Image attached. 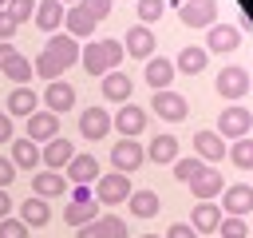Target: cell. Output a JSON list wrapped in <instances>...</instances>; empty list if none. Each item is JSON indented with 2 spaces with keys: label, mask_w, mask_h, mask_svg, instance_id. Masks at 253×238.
<instances>
[{
  "label": "cell",
  "mask_w": 253,
  "mask_h": 238,
  "mask_svg": "<svg viewBox=\"0 0 253 238\" xmlns=\"http://www.w3.org/2000/svg\"><path fill=\"white\" fill-rule=\"evenodd\" d=\"M123 56H126L123 40H99V44H87L79 52V63L87 67V75H107V71H119Z\"/></svg>",
  "instance_id": "1"
},
{
  "label": "cell",
  "mask_w": 253,
  "mask_h": 238,
  "mask_svg": "<svg viewBox=\"0 0 253 238\" xmlns=\"http://www.w3.org/2000/svg\"><path fill=\"white\" fill-rule=\"evenodd\" d=\"M95 198L103 202V206H119V202H126L130 198V175H99L95 178Z\"/></svg>",
  "instance_id": "2"
},
{
  "label": "cell",
  "mask_w": 253,
  "mask_h": 238,
  "mask_svg": "<svg viewBox=\"0 0 253 238\" xmlns=\"http://www.w3.org/2000/svg\"><path fill=\"white\" fill-rule=\"evenodd\" d=\"M249 127H253V111H245L241 103H229L217 115V135L221 139H241V135H249Z\"/></svg>",
  "instance_id": "3"
},
{
  "label": "cell",
  "mask_w": 253,
  "mask_h": 238,
  "mask_svg": "<svg viewBox=\"0 0 253 238\" xmlns=\"http://www.w3.org/2000/svg\"><path fill=\"white\" fill-rule=\"evenodd\" d=\"M249 87H253V83H249V71H245V67L229 63V67L217 71V95H221V99H233V103H237Z\"/></svg>",
  "instance_id": "4"
},
{
  "label": "cell",
  "mask_w": 253,
  "mask_h": 238,
  "mask_svg": "<svg viewBox=\"0 0 253 238\" xmlns=\"http://www.w3.org/2000/svg\"><path fill=\"white\" fill-rule=\"evenodd\" d=\"M111 127H115L123 139H134V135H142V131H146V107H138V103H123V107L115 111Z\"/></svg>",
  "instance_id": "5"
},
{
  "label": "cell",
  "mask_w": 253,
  "mask_h": 238,
  "mask_svg": "<svg viewBox=\"0 0 253 238\" xmlns=\"http://www.w3.org/2000/svg\"><path fill=\"white\" fill-rule=\"evenodd\" d=\"M142 159H146V151H142V143H134V139H123V143L111 147V163H115L119 175H134V171L142 167Z\"/></svg>",
  "instance_id": "6"
},
{
  "label": "cell",
  "mask_w": 253,
  "mask_h": 238,
  "mask_svg": "<svg viewBox=\"0 0 253 238\" xmlns=\"http://www.w3.org/2000/svg\"><path fill=\"white\" fill-rule=\"evenodd\" d=\"M43 52H47V56H51V60H55L63 71H67L71 63H79V52H83V48H79V44H75L67 32H51V40L43 44Z\"/></svg>",
  "instance_id": "7"
},
{
  "label": "cell",
  "mask_w": 253,
  "mask_h": 238,
  "mask_svg": "<svg viewBox=\"0 0 253 238\" xmlns=\"http://www.w3.org/2000/svg\"><path fill=\"white\" fill-rule=\"evenodd\" d=\"M63 178H67L71 186H91V182L99 178V159H95V155H75V159L63 167Z\"/></svg>",
  "instance_id": "8"
},
{
  "label": "cell",
  "mask_w": 253,
  "mask_h": 238,
  "mask_svg": "<svg viewBox=\"0 0 253 238\" xmlns=\"http://www.w3.org/2000/svg\"><path fill=\"white\" fill-rule=\"evenodd\" d=\"M75 238H126V222L115 218V214H99V218H91L87 226H79Z\"/></svg>",
  "instance_id": "9"
},
{
  "label": "cell",
  "mask_w": 253,
  "mask_h": 238,
  "mask_svg": "<svg viewBox=\"0 0 253 238\" xmlns=\"http://www.w3.org/2000/svg\"><path fill=\"white\" fill-rule=\"evenodd\" d=\"M99 91H103V99H107V103H130L134 79H130V75H123V71H107V75L99 79Z\"/></svg>",
  "instance_id": "10"
},
{
  "label": "cell",
  "mask_w": 253,
  "mask_h": 238,
  "mask_svg": "<svg viewBox=\"0 0 253 238\" xmlns=\"http://www.w3.org/2000/svg\"><path fill=\"white\" fill-rule=\"evenodd\" d=\"M150 111H158V115H162V119H170V123H182L190 107H186V99H182L178 91H170V87H166V91H154Z\"/></svg>",
  "instance_id": "11"
},
{
  "label": "cell",
  "mask_w": 253,
  "mask_h": 238,
  "mask_svg": "<svg viewBox=\"0 0 253 238\" xmlns=\"http://www.w3.org/2000/svg\"><path fill=\"white\" fill-rule=\"evenodd\" d=\"M178 16H182V24H186V28H213L217 4H213V0H190V4H182V8H178Z\"/></svg>",
  "instance_id": "12"
},
{
  "label": "cell",
  "mask_w": 253,
  "mask_h": 238,
  "mask_svg": "<svg viewBox=\"0 0 253 238\" xmlns=\"http://www.w3.org/2000/svg\"><path fill=\"white\" fill-rule=\"evenodd\" d=\"M221 210H225V214H237V218H245V214L253 210V186H245V182H233V186H225V190H221Z\"/></svg>",
  "instance_id": "13"
},
{
  "label": "cell",
  "mask_w": 253,
  "mask_h": 238,
  "mask_svg": "<svg viewBox=\"0 0 253 238\" xmlns=\"http://www.w3.org/2000/svg\"><path fill=\"white\" fill-rule=\"evenodd\" d=\"M107 131H111V115H107L103 107H87V111L79 115V135H83V139L99 143V139H107Z\"/></svg>",
  "instance_id": "14"
},
{
  "label": "cell",
  "mask_w": 253,
  "mask_h": 238,
  "mask_svg": "<svg viewBox=\"0 0 253 238\" xmlns=\"http://www.w3.org/2000/svg\"><path fill=\"white\" fill-rule=\"evenodd\" d=\"M59 135V115L55 111H32L28 115V139L32 143H47Z\"/></svg>",
  "instance_id": "15"
},
{
  "label": "cell",
  "mask_w": 253,
  "mask_h": 238,
  "mask_svg": "<svg viewBox=\"0 0 253 238\" xmlns=\"http://www.w3.org/2000/svg\"><path fill=\"white\" fill-rule=\"evenodd\" d=\"M237 44H241V28H233V24L206 28V52H233Z\"/></svg>",
  "instance_id": "16"
},
{
  "label": "cell",
  "mask_w": 253,
  "mask_h": 238,
  "mask_svg": "<svg viewBox=\"0 0 253 238\" xmlns=\"http://www.w3.org/2000/svg\"><path fill=\"white\" fill-rule=\"evenodd\" d=\"M123 48H126V56H134V60H150V52H154L158 44H154V32H150L146 24H134V28L126 32V40H123Z\"/></svg>",
  "instance_id": "17"
},
{
  "label": "cell",
  "mask_w": 253,
  "mask_h": 238,
  "mask_svg": "<svg viewBox=\"0 0 253 238\" xmlns=\"http://www.w3.org/2000/svg\"><path fill=\"white\" fill-rule=\"evenodd\" d=\"M186 186H190V194H194L198 202H210V198H213V194L221 190V175H217V171H213V167L206 163V167H202V171H198V175H194V178H190Z\"/></svg>",
  "instance_id": "18"
},
{
  "label": "cell",
  "mask_w": 253,
  "mask_h": 238,
  "mask_svg": "<svg viewBox=\"0 0 253 238\" xmlns=\"http://www.w3.org/2000/svg\"><path fill=\"white\" fill-rule=\"evenodd\" d=\"M63 24H67V36H71V40H83V36H91V32H95V24H99V20H95L83 4H71V8L63 12Z\"/></svg>",
  "instance_id": "19"
},
{
  "label": "cell",
  "mask_w": 253,
  "mask_h": 238,
  "mask_svg": "<svg viewBox=\"0 0 253 238\" xmlns=\"http://www.w3.org/2000/svg\"><path fill=\"white\" fill-rule=\"evenodd\" d=\"M20 222L32 230V226H47L51 222V206H47V198H40V194H28L24 202H20Z\"/></svg>",
  "instance_id": "20"
},
{
  "label": "cell",
  "mask_w": 253,
  "mask_h": 238,
  "mask_svg": "<svg viewBox=\"0 0 253 238\" xmlns=\"http://www.w3.org/2000/svg\"><path fill=\"white\" fill-rule=\"evenodd\" d=\"M43 103H47V111H71L75 107V87L71 83H63V79H51L47 83V91H43Z\"/></svg>",
  "instance_id": "21"
},
{
  "label": "cell",
  "mask_w": 253,
  "mask_h": 238,
  "mask_svg": "<svg viewBox=\"0 0 253 238\" xmlns=\"http://www.w3.org/2000/svg\"><path fill=\"white\" fill-rule=\"evenodd\" d=\"M40 159L47 163V171H59V167H67V163L75 159V147H71L63 135H55V139H47V147H43Z\"/></svg>",
  "instance_id": "22"
},
{
  "label": "cell",
  "mask_w": 253,
  "mask_h": 238,
  "mask_svg": "<svg viewBox=\"0 0 253 238\" xmlns=\"http://www.w3.org/2000/svg\"><path fill=\"white\" fill-rule=\"evenodd\" d=\"M194 151H198L202 163H217V159L225 155V143H221L217 131H198V135H194Z\"/></svg>",
  "instance_id": "23"
},
{
  "label": "cell",
  "mask_w": 253,
  "mask_h": 238,
  "mask_svg": "<svg viewBox=\"0 0 253 238\" xmlns=\"http://www.w3.org/2000/svg\"><path fill=\"white\" fill-rule=\"evenodd\" d=\"M217 222H221V206H213V202H198V206L190 210V226H194L198 234H213Z\"/></svg>",
  "instance_id": "24"
},
{
  "label": "cell",
  "mask_w": 253,
  "mask_h": 238,
  "mask_svg": "<svg viewBox=\"0 0 253 238\" xmlns=\"http://www.w3.org/2000/svg\"><path fill=\"white\" fill-rule=\"evenodd\" d=\"M32 20H36V28H43V32H59V24H63V4H59V0H40Z\"/></svg>",
  "instance_id": "25"
},
{
  "label": "cell",
  "mask_w": 253,
  "mask_h": 238,
  "mask_svg": "<svg viewBox=\"0 0 253 238\" xmlns=\"http://www.w3.org/2000/svg\"><path fill=\"white\" fill-rule=\"evenodd\" d=\"M170 79H174V63H170V60H162V56H158V60L150 56V60H146V83H150L154 91H166V87H170Z\"/></svg>",
  "instance_id": "26"
},
{
  "label": "cell",
  "mask_w": 253,
  "mask_h": 238,
  "mask_svg": "<svg viewBox=\"0 0 253 238\" xmlns=\"http://www.w3.org/2000/svg\"><path fill=\"white\" fill-rule=\"evenodd\" d=\"M146 159L158 163V167H162V163H174V159H178V139H174V135H154L150 147H146Z\"/></svg>",
  "instance_id": "27"
},
{
  "label": "cell",
  "mask_w": 253,
  "mask_h": 238,
  "mask_svg": "<svg viewBox=\"0 0 253 238\" xmlns=\"http://www.w3.org/2000/svg\"><path fill=\"white\" fill-rule=\"evenodd\" d=\"M206 60H210V52H206V48H182V52H178V60H174V71L198 75V71H206Z\"/></svg>",
  "instance_id": "28"
},
{
  "label": "cell",
  "mask_w": 253,
  "mask_h": 238,
  "mask_svg": "<svg viewBox=\"0 0 253 238\" xmlns=\"http://www.w3.org/2000/svg\"><path fill=\"white\" fill-rule=\"evenodd\" d=\"M40 107V95L32 91V87H12V95H8V115H32Z\"/></svg>",
  "instance_id": "29"
},
{
  "label": "cell",
  "mask_w": 253,
  "mask_h": 238,
  "mask_svg": "<svg viewBox=\"0 0 253 238\" xmlns=\"http://www.w3.org/2000/svg\"><path fill=\"white\" fill-rule=\"evenodd\" d=\"M130 214L134 218H154L158 210H162V202H158V194L154 190H130Z\"/></svg>",
  "instance_id": "30"
},
{
  "label": "cell",
  "mask_w": 253,
  "mask_h": 238,
  "mask_svg": "<svg viewBox=\"0 0 253 238\" xmlns=\"http://www.w3.org/2000/svg\"><path fill=\"white\" fill-rule=\"evenodd\" d=\"M12 163L20 167V171H32L36 163H40V147L24 135V139H12Z\"/></svg>",
  "instance_id": "31"
},
{
  "label": "cell",
  "mask_w": 253,
  "mask_h": 238,
  "mask_svg": "<svg viewBox=\"0 0 253 238\" xmlns=\"http://www.w3.org/2000/svg\"><path fill=\"white\" fill-rule=\"evenodd\" d=\"M63 186H67V178H63V175H55V171L32 175V190H36L40 198H55V194H63Z\"/></svg>",
  "instance_id": "32"
},
{
  "label": "cell",
  "mask_w": 253,
  "mask_h": 238,
  "mask_svg": "<svg viewBox=\"0 0 253 238\" xmlns=\"http://www.w3.org/2000/svg\"><path fill=\"white\" fill-rule=\"evenodd\" d=\"M0 71H4V79H12L16 87H28V79H32V60L16 52V56H12V60H8Z\"/></svg>",
  "instance_id": "33"
},
{
  "label": "cell",
  "mask_w": 253,
  "mask_h": 238,
  "mask_svg": "<svg viewBox=\"0 0 253 238\" xmlns=\"http://www.w3.org/2000/svg\"><path fill=\"white\" fill-rule=\"evenodd\" d=\"M91 218H99V214H95V202H67V206H63V222L75 226V230L87 226Z\"/></svg>",
  "instance_id": "34"
},
{
  "label": "cell",
  "mask_w": 253,
  "mask_h": 238,
  "mask_svg": "<svg viewBox=\"0 0 253 238\" xmlns=\"http://www.w3.org/2000/svg\"><path fill=\"white\" fill-rule=\"evenodd\" d=\"M229 159H233L241 171H253V139H249V135L233 139V147H229Z\"/></svg>",
  "instance_id": "35"
},
{
  "label": "cell",
  "mask_w": 253,
  "mask_h": 238,
  "mask_svg": "<svg viewBox=\"0 0 253 238\" xmlns=\"http://www.w3.org/2000/svg\"><path fill=\"white\" fill-rule=\"evenodd\" d=\"M32 71H36V75H40V79H47V83H51V79H59V75H63V67H59V63H55V60H51V56H47V52H40V56H36V60H32Z\"/></svg>",
  "instance_id": "36"
},
{
  "label": "cell",
  "mask_w": 253,
  "mask_h": 238,
  "mask_svg": "<svg viewBox=\"0 0 253 238\" xmlns=\"http://www.w3.org/2000/svg\"><path fill=\"white\" fill-rule=\"evenodd\" d=\"M217 230H221V238H249V226H245V218H237V214H225V218L217 222Z\"/></svg>",
  "instance_id": "37"
},
{
  "label": "cell",
  "mask_w": 253,
  "mask_h": 238,
  "mask_svg": "<svg viewBox=\"0 0 253 238\" xmlns=\"http://www.w3.org/2000/svg\"><path fill=\"white\" fill-rule=\"evenodd\" d=\"M4 12H8V16H12V24L20 28L24 20H32V12H36V0H8V4H4Z\"/></svg>",
  "instance_id": "38"
},
{
  "label": "cell",
  "mask_w": 253,
  "mask_h": 238,
  "mask_svg": "<svg viewBox=\"0 0 253 238\" xmlns=\"http://www.w3.org/2000/svg\"><path fill=\"white\" fill-rule=\"evenodd\" d=\"M170 167H174V178H178V182H190V178H194L206 163H202V159H174Z\"/></svg>",
  "instance_id": "39"
},
{
  "label": "cell",
  "mask_w": 253,
  "mask_h": 238,
  "mask_svg": "<svg viewBox=\"0 0 253 238\" xmlns=\"http://www.w3.org/2000/svg\"><path fill=\"white\" fill-rule=\"evenodd\" d=\"M162 0H138V16H142V24H154L158 16H162Z\"/></svg>",
  "instance_id": "40"
},
{
  "label": "cell",
  "mask_w": 253,
  "mask_h": 238,
  "mask_svg": "<svg viewBox=\"0 0 253 238\" xmlns=\"http://www.w3.org/2000/svg\"><path fill=\"white\" fill-rule=\"evenodd\" d=\"M0 238H28V226L20 218H0Z\"/></svg>",
  "instance_id": "41"
},
{
  "label": "cell",
  "mask_w": 253,
  "mask_h": 238,
  "mask_svg": "<svg viewBox=\"0 0 253 238\" xmlns=\"http://www.w3.org/2000/svg\"><path fill=\"white\" fill-rule=\"evenodd\" d=\"M79 4H83L95 20H107V16H111V0H79Z\"/></svg>",
  "instance_id": "42"
},
{
  "label": "cell",
  "mask_w": 253,
  "mask_h": 238,
  "mask_svg": "<svg viewBox=\"0 0 253 238\" xmlns=\"http://www.w3.org/2000/svg\"><path fill=\"white\" fill-rule=\"evenodd\" d=\"M12 36H16V24H12V16L0 8V44H8Z\"/></svg>",
  "instance_id": "43"
},
{
  "label": "cell",
  "mask_w": 253,
  "mask_h": 238,
  "mask_svg": "<svg viewBox=\"0 0 253 238\" xmlns=\"http://www.w3.org/2000/svg\"><path fill=\"white\" fill-rule=\"evenodd\" d=\"M16 139V127H12V115L0 111V143H12Z\"/></svg>",
  "instance_id": "44"
},
{
  "label": "cell",
  "mask_w": 253,
  "mask_h": 238,
  "mask_svg": "<svg viewBox=\"0 0 253 238\" xmlns=\"http://www.w3.org/2000/svg\"><path fill=\"white\" fill-rule=\"evenodd\" d=\"M12 178H16V163L12 159H0V190H8Z\"/></svg>",
  "instance_id": "45"
},
{
  "label": "cell",
  "mask_w": 253,
  "mask_h": 238,
  "mask_svg": "<svg viewBox=\"0 0 253 238\" xmlns=\"http://www.w3.org/2000/svg\"><path fill=\"white\" fill-rule=\"evenodd\" d=\"M166 238H198V230H194L190 222H174V226L166 230Z\"/></svg>",
  "instance_id": "46"
},
{
  "label": "cell",
  "mask_w": 253,
  "mask_h": 238,
  "mask_svg": "<svg viewBox=\"0 0 253 238\" xmlns=\"http://www.w3.org/2000/svg\"><path fill=\"white\" fill-rule=\"evenodd\" d=\"M71 202H91V186H71Z\"/></svg>",
  "instance_id": "47"
},
{
  "label": "cell",
  "mask_w": 253,
  "mask_h": 238,
  "mask_svg": "<svg viewBox=\"0 0 253 238\" xmlns=\"http://www.w3.org/2000/svg\"><path fill=\"white\" fill-rule=\"evenodd\" d=\"M12 56H16V48H12V44H0V67H4Z\"/></svg>",
  "instance_id": "48"
},
{
  "label": "cell",
  "mask_w": 253,
  "mask_h": 238,
  "mask_svg": "<svg viewBox=\"0 0 253 238\" xmlns=\"http://www.w3.org/2000/svg\"><path fill=\"white\" fill-rule=\"evenodd\" d=\"M8 210H12V198H8V190H0V218H8Z\"/></svg>",
  "instance_id": "49"
},
{
  "label": "cell",
  "mask_w": 253,
  "mask_h": 238,
  "mask_svg": "<svg viewBox=\"0 0 253 238\" xmlns=\"http://www.w3.org/2000/svg\"><path fill=\"white\" fill-rule=\"evenodd\" d=\"M59 4H67V8H71V4H79V0H59Z\"/></svg>",
  "instance_id": "50"
},
{
  "label": "cell",
  "mask_w": 253,
  "mask_h": 238,
  "mask_svg": "<svg viewBox=\"0 0 253 238\" xmlns=\"http://www.w3.org/2000/svg\"><path fill=\"white\" fill-rule=\"evenodd\" d=\"M142 238H158V234H142Z\"/></svg>",
  "instance_id": "51"
},
{
  "label": "cell",
  "mask_w": 253,
  "mask_h": 238,
  "mask_svg": "<svg viewBox=\"0 0 253 238\" xmlns=\"http://www.w3.org/2000/svg\"><path fill=\"white\" fill-rule=\"evenodd\" d=\"M4 4H8V0H0V8H4Z\"/></svg>",
  "instance_id": "52"
},
{
  "label": "cell",
  "mask_w": 253,
  "mask_h": 238,
  "mask_svg": "<svg viewBox=\"0 0 253 238\" xmlns=\"http://www.w3.org/2000/svg\"><path fill=\"white\" fill-rule=\"evenodd\" d=\"M182 4H190V0H182Z\"/></svg>",
  "instance_id": "53"
},
{
  "label": "cell",
  "mask_w": 253,
  "mask_h": 238,
  "mask_svg": "<svg viewBox=\"0 0 253 238\" xmlns=\"http://www.w3.org/2000/svg\"><path fill=\"white\" fill-rule=\"evenodd\" d=\"M249 234H253V230H249Z\"/></svg>",
  "instance_id": "54"
}]
</instances>
